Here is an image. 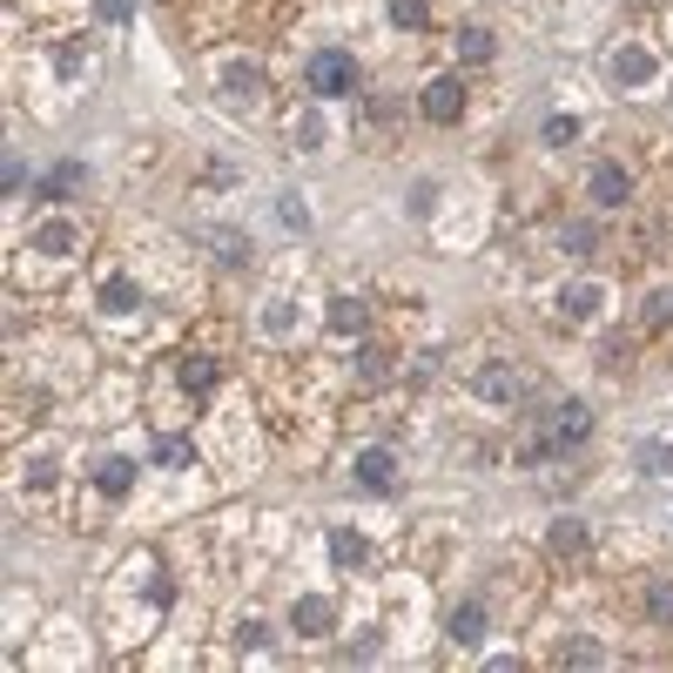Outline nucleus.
<instances>
[{
    "mask_svg": "<svg viewBox=\"0 0 673 673\" xmlns=\"http://www.w3.org/2000/svg\"><path fill=\"white\" fill-rule=\"evenodd\" d=\"M331 552H337L344 566H358V560H364V539H358V532H337V539H331Z\"/></svg>",
    "mask_w": 673,
    "mask_h": 673,
    "instance_id": "2f4dec72",
    "label": "nucleus"
},
{
    "mask_svg": "<svg viewBox=\"0 0 673 673\" xmlns=\"http://www.w3.org/2000/svg\"><path fill=\"white\" fill-rule=\"evenodd\" d=\"M95 303H101L108 316H129V310L142 303V290L129 284V276H108V284H101V297H95Z\"/></svg>",
    "mask_w": 673,
    "mask_h": 673,
    "instance_id": "6ab92c4d",
    "label": "nucleus"
},
{
    "mask_svg": "<svg viewBox=\"0 0 673 673\" xmlns=\"http://www.w3.org/2000/svg\"><path fill=\"white\" fill-rule=\"evenodd\" d=\"M290 626L303 633V640H331V633H337V606L324 600V592H310V600L290 606Z\"/></svg>",
    "mask_w": 673,
    "mask_h": 673,
    "instance_id": "0eeeda50",
    "label": "nucleus"
},
{
    "mask_svg": "<svg viewBox=\"0 0 673 673\" xmlns=\"http://www.w3.org/2000/svg\"><path fill=\"white\" fill-rule=\"evenodd\" d=\"M27 485L48 492V485H55V458H27Z\"/></svg>",
    "mask_w": 673,
    "mask_h": 673,
    "instance_id": "f704fd0d",
    "label": "nucleus"
},
{
    "mask_svg": "<svg viewBox=\"0 0 673 673\" xmlns=\"http://www.w3.org/2000/svg\"><path fill=\"white\" fill-rule=\"evenodd\" d=\"M560 243H566V256H592V250H600V229H592V223H573Z\"/></svg>",
    "mask_w": 673,
    "mask_h": 673,
    "instance_id": "cd10ccee",
    "label": "nucleus"
},
{
    "mask_svg": "<svg viewBox=\"0 0 673 673\" xmlns=\"http://www.w3.org/2000/svg\"><path fill=\"white\" fill-rule=\"evenodd\" d=\"M303 88L316 101H337V95H358V61H350L344 48H316L310 68H303Z\"/></svg>",
    "mask_w": 673,
    "mask_h": 673,
    "instance_id": "f257e3e1",
    "label": "nucleus"
},
{
    "mask_svg": "<svg viewBox=\"0 0 673 673\" xmlns=\"http://www.w3.org/2000/svg\"><path fill=\"white\" fill-rule=\"evenodd\" d=\"M586 203L606 209V216L626 209V203H633V176H626L620 163H592V176H586Z\"/></svg>",
    "mask_w": 673,
    "mask_h": 673,
    "instance_id": "20e7f679",
    "label": "nucleus"
},
{
    "mask_svg": "<svg viewBox=\"0 0 673 673\" xmlns=\"http://www.w3.org/2000/svg\"><path fill=\"white\" fill-rule=\"evenodd\" d=\"M223 95L229 101H263V68L256 61H229L223 68Z\"/></svg>",
    "mask_w": 673,
    "mask_h": 673,
    "instance_id": "9b49d317",
    "label": "nucleus"
},
{
    "mask_svg": "<svg viewBox=\"0 0 673 673\" xmlns=\"http://www.w3.org/2000/svg\"><path fill=\"white\" fill-rule=\"evenodd\" d=\"M27 243H34V256H55V263H61V256H74V250H82V229H74V223H61V216H41Z\"/></svg>",
    "mask_w": 673,
    "mask_h": 673,
    "instance_id": "423d86ee",
    "label": "nucleus"
},
{
    "mask_svg": "<svg viewBox=\"0 0 673 673\" xmlns=\"http://www.w3.org/2000/svg\"><path fill=\"white\" fill-rule=\"evenodd\" d=\"M431 195H438V182H418V189H411V216H424V209H431Z\"/></svg>",
    "mask_w": 673,
    "mask_h": 673,
    "instance_id": "4c0bfd02",
    "label": "nucleus"
},
{
    "mask_svg": "<svg viewBox=\"0 0 673 673\" xmlns=\"http://www.w3.org/2000/svg\"><path fill=\"white\" fill-rule=\"evenodd\" d=\"M640 606H647L653 626H673V579H666V573H653V579L640 586Z\"/></svg>",
    "mask_w": 673,
    "mask_h": 673,
    "instance_id": "dca6fc26",
    "label": "nucleus"
},
{
    "mask_svg": "<svg viewBox=\"0 0 673 673\" xmlns=\"http://www.w3.org/2000/svg\"><path fill=\"white\" fill-rule=\"evenodd\" d=\"M290 310H297V303H269L263 331H269V337H290V331H297V316H290Z\"/></svg>",
    "mask_w": 673,
    "mask_h": 673,
    "instance_id": "7c9ffc66",
    "label": "nucleus"
},
{
    "mask_svg": "<svg viewBox=\"0 0 673 673\" xmlns=\"http://www.w3.org/2000/svg\"><path fill=\"white\" fill-rule=\"evenodd\" d=\"M95 485H101L108 498H122V492L135 485V465H129V458H101V471H95Z\"/></svg>",
    "mask_w": 673,
    "mask_h": 673,
    "instance_id": "412c9836",
    "label": "nucleus"
},
{
    "mask_svg": "<svg viewBox=\"0 0 673 673\" xmlns=\"http://www.w3.org/2000/svg\"><path fill=\"white\" fill-rule=\"evenodd\" d=\"M148 458H155V465H169V471H182V465H195V445H189V438H176V431H163V438L148 445Z\"/></svg>",
    "mask_w": 673,
    "mask_h": 673,
    "instance_id": "aec40b11",
    "label": "nucleus"
},
{
    "mask_svg": "<svg viewBox=\"0 0 673 673\" xmlns=\"http://www.w3.org/2000/svg\"><path fill=\"white\" fill-rule=\"evenodd\" d=\"M485 633H492V613H485V606H458V613H452V647L479 653V647H485Z\"/></svg>",
    "mask_w": 673,
    "mask_h": 673,
    "instance_id": "1a4fd4ad",
    "label": "nucleus"
},
{
    "mask_svg": "<svg viewBox=\"0 0 673 673\" xmlns=\"http://www.w3.org/2000/svg\"><path fill=\"white\" fill-rule=\"evenodd\" d=\"M438 377V350H424V358H411V384H431Z\"/></svg>",
    "mask_w": 673,
    "mask_h": 673,
    "instance_id": "e433bc0d",
    "label": "nucleus"
},
{
    "mask_svg": "<svg viewBox=\"0 0 673 673\" xmlns=\"http://www.w3.org/2000/svg\"><path fill=\"white\" fill-rule=\"evenodd\" d=\"M600 310H606V284H592V276H573V284L560 290V316H566V324H592Z\"/></svg>",
    "mask_w": 673,
    "mask_h": 673,
    "instance_id": "39448f33",
    "label": "nucleus"
},
{
    "mask_svg": "<svg viewBox=\"0 0 673 673\" xmlns=\"http://www.w3.org/2000/svg\"><path fill=\"white\" fill-rule=\"evenodd\" d=\"M350 377H358L364 390H377V384L390 377V350H384V344H364L358 358H350Z\"/></svg>",
    "mask_w": 673,
    "mask_h": 673,
    "instance_id": "2eb2a0df",
    "label": "nucleus"
},
{
    "mask_svg": "<svg viewBox=\"0 0 673 673\" xmlns=\"http://www.w3.org/2000/svg\"><path fill=\"white\" fill-rule=\"evenodd\" d=\"M350 479H358L364 492H390V485H398V458H390L384 445H371V452H358V465H350Z\"/></svg>",
    "mask_w": 673,
    "mask_h": 673,
    "instance_id": "6e6552de",
    "label": "nucleus"
},
{
    "mask_svg": "<svg viewBox=\"0 0 673 673\" xmlns=\"http://www.w3.org/2000/svg\"><path fill=\"white\" fill-rule=\"evenodd\" d=\"M364 324H371V303H364V297H337V303H331V331H337V337H358Z\"/></svg>",
    "mask_w": 673,
    "mask_h": 673,
    "instance_id": "f3484780",
    "label": "nucleus"
},
{
    "mask_svg": "<svg viewBox=\"0 0 673 673\" xmlns=\"http://www.w3.org/2000/svg\"><path fill=\"white\" fill-rule=\"evenodd\" d=\"M560 666H606V647H600V640H566V647H560Z\"/></svg>",
    "mask_w": 673,
    "mask_h": 673,
    "instance_id": "393cba45",
    "label": "nucleus"
},
{
    "mask_svg": "<svg viewBox=\"0 0 673 673\" xmlns=\"http://www.w3.org/2000/svg\"><path fill=\"white\" fill-rule=\"evenodd\" d=\"M592 545V532H586V519H552V552H560V560H573V552H586Z\"/></svg>",
    "mask_w": 673,
    "mask_h": 673,
    "instance_id": "a211bd4d",
    "label": "nucleus"
},
{
    "mask_svg": "<svg viewBox=\"0 0 673 673\" xmlns=\"http://www.w3.org/2000/svg\"><path fill=\"white\" fill-rule=\"evenodd\" d=\"M344 653H350V660H377V653H384V640H377V633H358V640H350Z\"/></svg>",
    "mask_w": 673,
    "mask_h": 673,
    "instance_id": "72a5a7b5",
    "label": "nucleus"
},
{
    "mask_svg": "<svg viewBox=\"0 0 673 673\" xmlns=\"http://www.w3.org/2000/svg\"><path fill=\"white\" fill-rule=\"evenodd\" d=\"M552 431H560L566 445H579V438H592V405L586 398H566L560 411H552Z\"/></svg>",
    "mask_w": 673,
    "mask_h": 673,
    "instance_id": "ddd939ff",
    "label": "nucleus"
},
{
    "mask_svg": "<svg viewBox=\"0 0 673 673\" xmlns=\"http://www.w3.org/2000/svg\"><path fill=\"white\" fill-rule=\"evenodd\" d=\"M182 384H189V390H209V384H216V358H203V350L182 358Z\"/></svg>",
    "mask_w": 673,
    "mask_h": 673,
    "instance_id": "a878e982",
    "label": "nucleus"
},
{
    "mask_svg": "<svg viewBox=\"0 0 673 673\" xmlns=\"http://www.w3.org/2000/svg\"><path fill=\"white\" fill-rule=\"evenodd\" d=\"M539 135H545V148H566V142H579V115H552V122H545Z\"/></svg>",
    "mask_w": 673,
    "mask_h": 673,
    "instance_id": "bb28decb",
    "label": "nucleus"
},
{
    "mask_svg": "<svg viewBox=\"0 0 673 673\" xmlns=\"http://www.w3.org/2000/svg\"><path fill=\"white\" fill-rule=\"evenodd\" d=\"M626 358H633V337H626V331H613V337H606V350H600V364H606V371H626Z\"/></svg>",
    "mask_w": 673,
    "mask_h": 673,
    "instance_id": "c85d7f7f",
    "label": "nucleus"
},
{
    "mask_svg": "<svg viewBox=\"0 0 673 673\" xmlns=\"http://www.w3.org/2000/svg\"><path fill=\"white\" fill-rule=\"evenodd\" d=\"M82 182H88V169H82V163H61V169H48L41 182H34V203H61V195H74Z\"/></svg>",
    "mask_w": 673,
    "mask_h": 673,
    "instance_id": "f8f14e48",
    "label": "nucleus"
},
{
    "mask_svg": "<svg viewBox=\"0 0 673 673\" xmlns=\"http://www.w3.org/2000/svg\"><path fill=\"white\" fill-rule=\"evenodd\" d=\"M673 324V290H653L647 297V331H666Z\"/></svg>",
    "mask_w": 673,
    "mask_h": 673,
    "instance_id": "c756f323",
    "label": "nucleus"
},
{
    "mask_svg": "<svg viewBox=\"0 0 673 673\" xmlns=\"http://www.w3.org/2000/svg\"><path fill=\"white\" fill-rule=\"evenodd\" d=\"M613 82H626V88H640V82H653V55H647L640 41H626V48L613 55Z\"/></svg>",
    "mask_w": 673,
    "mask_h": 673,
    "instance_id": "4468645a",
    "label": "nucleus"
},
{
    "mask_svg": "<svg viewBox=\"0 0 673 673\" xmlns=\"http://www.w3.org/2000/svg\"><path fill=\"white\" fill-rule=\"evenodd\" d=\"M633 465H640V479H666V465H673V452H666L660 438H647L640 452H633Z\"/></svg>",
    "mask_w": 673,
    "mask_h": 673,
    "instance_id": "5701e85b",
    "label": "nucleus"
},
{
    "mask_svg": "<svg viewBox=\"0 0 673 673\" xmlns=\"http://www.w3.org/2000/svg\"><path fill=\"white\" fill-rule=\"evenodd\" d=\"M390 21H398V27H424V0H390Z\"/></svg>",
    "mask_w": 673,
    "mask_h": 673,
    "instance_id": "473e14b6",
    "label": "nucleus"
},
{
    "mask_svg": "<svg viewBox=\"0 0 673 673\" xmlns=\"http://www.w3.org/2000/svg\"><path fill=\"white\" fill-rule=\"evenodd\" d=\"M458 61H492V27H458Z\"/></svg>",
    "mask_w": 673,
    "mask_h": 673,
    "instance_id": "4be33fe9",
    "label": "nucleus"
},
{
    "mask_svg": "<svg viewBox=\"0 0 673 673\" xmlns=\"http://www.w3.org/2000/svg\"><path fill=\"white\" fill-rule=\"evenodd\" d=\"M471 398L479 405H519L526 398L519 364H471Z\"/></svg>",
    "mask_w": 673,
    "mask_h": 673,
    "instance_id": "7ed1b4c3",
    "label": "nucleus"
},
{
    "mask_svg": "<svg viewBox=\"0 0 673 673\" xmlns=\"http://www.w3.org/2000/svg\"><path fill=\"white\" fill-rule=\"evenodd\" d=\"M263 633H269L263 620H243V626H236V647H243V653H250V647H263Z\"/></svg>",
    "mask_w": 673,
    "mask_h": 673,
    "instance_id": "c9c22d12",
    "label": "nucleus"
},
{
    "mask_svg": "<svg viewBox=\"0 0 673 673\" xmlns=\"http://www.w3.org/2000/svg\"><path fill=\"white\" fill-rule=\"evenodd\" d=\"M297 142H303V148H324V142H331L324 108H303V115H297Z\"/></svg>",
    "mask_w": 673,
    "mask_h": 673,
    "instance_id": "b1692460",
    "label": "nucleus"
},
{
    "mask_svg": "<svg viewBox=\"0 0 673 673\" xmlns=\"http://www.w3.org/2000/svg\"><path fill=\"white\" fill-rule=\"evenodd\" d=\"M418 115H424V122H438V129H458V122H465V82H458V74L424 82V88H418Z\"/></svg>",
    "mask_w": 673,
    "mask_h": 673,
    "instance_id": "f03ea898",
    "label": "nucleus"
},
{
    "mask_svg": "<svg viewBox=\"0 0 673 673\" xmlns=\"http://www.w3.org/2000/svg\"><path fill=\"white\" fill-rule=\"evenodd\" d=\"M195 243H203V250H216V263H250V243H243V236H236V229H216V223H203V229H195Z\"/></svg>",
    "mask_w": 673,
    "mask_h": 673,
    "instance_id": "9d476101",
    "label": "nucleus"
}]
</instances>
